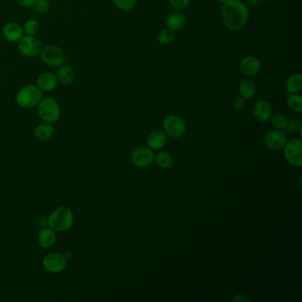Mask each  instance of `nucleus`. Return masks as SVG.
<instances>
[{
    "instance_id": "1",
    "label": "nucleus",
    "mask_w": 302,
    "mask_h": 302,
    "mask_svg": "<svg viewBox=\"0 0 302 302\" xmlns=\"http://www.w3.org/2000/svg\"><path fill=\"white\" fill-rule=\"evenodd\" d=\"M222 17L227 29L238 31L248 23L249 11L240 0H228L222 4Z\"/></svg>"
},
{
    "instance_id": "2",
    "label": "nucleus",
    "mask_w": 302,
    "mask_h": 302,
    "mask_svg": "<svg viewBox=\"0 0 302 302\" xmlns=\"http://www.w3.org/2000/svg\"><path fill=\"white\" fill-rule=\"evenodd\" d=\"M47 223L56 232H67L74 223V214L68 206H59L49 216Z\"/></svg>"
},
{
    "instance_id": "3",
    "label": "nucleus",
    "mask_w": 302,
    "mask_h": 302,
    "mask_svg": "<svg viewBox=\"0 0 302 302\" xmlns=\"http://www.w3.org/2000/svg\"><path fill=\"white\" fill-rule=\"evenodd\" d=\"M16 103L23 108H34L42 100V90L39 87L29 84L23 87L16 94Z\"/></svg>"
},
{
    "instance_id": "4",
    "label": "nucleus",
    "mask_w": 302,
    "mask_h": 302,
    "mask_svg": "<svg viewBox=\"0 0 302 302\" xmlns=\"http://www.w3.org/2000/svg\"><path fill=\"white\" fill-rule=\"evenodd\" d=\"M39 115L45 122L54 124L58 122L61 116V109L56 100L46 98L39 104Z\"/></svg>"
},
{
    "instance_id": "5",
    "label": "nucleus",
    "mask_w": 302,
    "mask_h": 302,
    "mask_svg": "<svg viewBox=\"0 0 302 302\" xmlns=\"http://www.w3.org/2000/svg\"><path fill=\"white\" fill-rule=\"evenodd\" d=\"M283 149L285 158L291 166L301 167L302 140L300 138H293L287 142Z\"/></svg>"
},
{
    "instance_id": "6",
    "label": "nucleus",
    "mask_w": 302,
    "mask_h": 302,
    "mask_svg": "<svg viewBox=\"0 0 302 302\" xmlns=\"http://www.w3.org/2000/svg\"><path fill=\"white\" fill-rule=\"evenodd\" d=\"M163 129L171 138H179L186 131V124L180 116L171 115L163 121Z\"/></svg>"
},
{
    "instance_id": "7",
    "label": "nucleus",
    "mask_w": 302,
    "mask_h": 302,
    "mask_svg": "<svg viewBox=\"0 0 302 302\" xmlns=\"http://www.w3.org/2000/svg\"><path fill=\"white\" fill-rule=\"evenodd\" d=\"M41 60L45 65L51 68H57L64 64L65 55L61 48L55 45H47L41 50Z\"/></svg>"
},
{
    "instance_id": "8",
    "label": "nucleus",
    "mask_w": 302,
    "mask_h": 302,
    "mask_svg": "<svg viewBox=\"0 0 302 302\" xmlns=\"http://www.w3.org/2000/svg\"><path fill=\"white\" fill-rule=\"evenodd\" d=\"M67 262L68 260L65 257L64 254L51 253L43 258L42 266L47 272L58 274L66 269Z\"/></svg>"
},
{
    "instance_id": "9",
    "label": "nucleus",
    "mask_w": 302,
    "mask_h": 302,
    "mask_svg": "<svg viewBox=\"0 0 302 302\" xmlns=\"http://www.w3.org/2000/svg\"><path fill=\"white\" fill-rule=\"evenodd\" d=\"M155 157V154L151 148L142 145L132 152L130 161L135 167L144 168L154 162Z\"/></svg>"
},
{
    "instance_id": "10",
    "label": "nucleus",
    "mask_w": 302,
    "mask_h": 302,
    "mask_svg": "<svg viewBox=\"0 0 302 302\" xmlns=\"http://www.w3.org/2000/svg\"><path fill=\"white\" fill-rule=\"evenodd\" d=\"M18 49L23 56L34 58L40 54L42 50V45L39 42V40L35 39L33 35H27L26 36H23L20 39Z\"/></svg>"
},
{
    "instance_id": "11",
    "label": "nucleus",
    "mask_w": 302,
    "mask_h": 302,
    "mask_svg": "<svg viewBox=\"0 0 302 302\" xmlns=\"http://www.w3.org/2000/svg\"><path fill=\"white\" fill-rule=\"evenodd\" d=\"M287 143L286 132L280 129H274L264 137V145L270 151H279Z\"/></svg>"
},
{
    "instance_id": "12",
    "label": "nucleus",
    "mask_w": 302,
    "mask_h": 302,
    "mask_svg": "<svg viewBox=\"0 0 302 302\" xmlns=\"http://www.w3.org/2000/svg\"><path fill=\"white\" fill-rule=\"evenodd\" d=\"M242 74L248 77H253L260 73L261 69V62L256 56L249 55L242 59L239 64Z\"/></svg>"
},
{
    "instance_id": "13",
    "label": "nucleus",
    "mask_w": 302,
    "mask_h": 302,
    "mask_svg": "<svg viewBox=\"0 0 302 302\" xmlns=\"http://www.w3.org/2000/svg\"><path fill=\"white\" fill-rule=\"evenodd\" d=\"M253 112H254L255 119L257 121L260 122H266L272 116V107L267 100H258L257 102L254 104Z\"/></svg>"
},
{
    "instance_id": "14",
    "label": "nucleus",
    "mask_w": 302,
    "mask_h": 302,
    "mask_svg": "<svg viewBox=\"0 0 302 302\" xmlns=\"http://www.w3.org/2000/svg\"><path fill=\"white\" fill-rule=\"evenodd\" d=\"M167 144V134L161 129L152 131L147 138V146L153 151H160Z\"/></svg>"
},
{
    "instance_id": "15",
    "label": "nucleus",
    "mask_w": 302,
    "mask_h": 302,
    "mask_svg": "<svg viewBox=\"0 0 302 302\" xmlns=\"http://www.w3.org/2000/svg\"><path fill=\"white\" fill-rule=\"evenodd\" d=\"M39 243L40 247L45 249L52 248L57 241V235L51 227L43 228L39 233Z\"/></svg>"
},
{
    "instance_id": "16",
    "label": "nucleus",
    "mask_w": 302,
    "mask_h": 302,
    "mask_svg": "<svg viewBox=\"0 0 302 302\" xmlns=\"http://www.w3.org/2000/svg\"><path fill=\"white\" fill-rule=\"evenodd\" d=\"M3 35L9 42H18L23 36V28L16 23H9L4 27Z\"/></svg>"
},
{
    "instance_id": "17",
    "label": "nucleus",
    "mask_w": 302,
    "mask_h": 302,
    "mask_svg": "<svg viewBox=\"0 0 302 302\" xmlns=\"http://www.w3.org/2000/svg\"><path fill=\"white\" fill-rule=\"evenodd\" d=\"M186 23V16L183 12H173L166 19V25L174 31L183 29Z\"/></svg>"
},
{
    "instance_id": "18",
    "label": "nucleus",
    "mask_w": 302,
    "mask_h": 302,
    "mask_svg": "<svg viewBox=\"0 0 302 302\" xmlns=\"http://www.w3.org/2000/svg\"><path fill=\"white\" fill-rule=\"evenodd\" d=\"M58 84V78L52 73H44L37 79V87L44 91H51L54 90Z\"/></svg>"
},
{
    "instance_id": "19",
    "label": "nucleus",
    "mask_w": 302,
    "mask_h": 302,
    "mask_svg": "<svg viewBox=\"0 0 302 302\" xmlns=\"http://www.w3.org/2000/svg\"><path fill=\"white\" fill-rule=\"evenodd\" d=\"M54 134V127L51 123H41L35 129L34 135L39 141H47Z\"/></svg>"
},
{
    "instance_id": "20",
    "label": "nucleus",
    "mask_w": 302,
    "mask_h": 302,
    "mask_svg": "<svg viewBox=\"0 0 302 302\" xmlns=\"http://www.w3.org/2000/svg\"><path fill=\"white\" fill-rule=\"evenodd\" d=\"M238 90L243 99L246 100H251L252 98H254L256 92V85L254 81L251 79H244L240 82Z\"/></svg>"
},
{
    "instance_id": "21",
    "label": "nucleus",
    "mask_w": 302,
    "mask_h": 302,
    "mask_svg": "<svg viewBox=\"0 0 302 302\" xmlns=\"http://www.w3.org/2000/svg\"><path fill=\"white\" fill-rule=\"evenodd\" d=\"M74 79V69L69 65H61L58 70V80L63 85H69Z\"/></svg>"
},
{
    "instance_id": "22",
    "label": "nucleus",
    "mask_w": 302,
    "mask_h": 302,
    "mask_svg": "<svg viewBox=\"0 0 302 302\" xmlns=\"http://www.w3.org/2000/svg\"><path fill=\"white\" fill-rule=\"evenodd\" d=\"M286 90L290 94L299 93L302 89V76L300 74H293L290 76L286 81Z\"/></svg>"
},
{
    "instance_id": "23",
    "label": "nucleus",
    "mask_w": 302,
    "mask_h": 302,
    "mask_svg": "<svg viewBox=\"0 0 302 302\" xmlns=\"http://www.w3.org/2000/svg\"><path fill=\"white\" fill-rule=\"evenodd\" d=\"M155 161L162 169H171L173 167L174 158L167 152H160L155 157Z\"/></svg>"
},
{
    "instance_id": "24",
    "label": "nucleus",
    "mask_w": 302,
    "mask_h": 302,
    "mask_svg": "<svg viewBox=\"0 0 302 302\" xmlns=\"http://www.w3.org/2000/svg\"><path fill=\"white\" fill-rule=\"evenodd\" d=\"M270 122L274 128L280 130H286L287 124H288V120L286 116L282 114H275L274 116L270 117Z\"/></svg>"
},
{
    "instance_id": "25",
    "label": "nucleus",
    "mask_w": 302,
    "mask_h": 302,
    "mask_svg": "<svg viewBox=\"0 0 302 302\" xmlns=\"http://www.w3.org/2000/svg\"><path fill=\"white\" fill-rule=\"evenodd\" d=\"M158 42L162 45H171L175 39V31L172 29H162L161 32L158 35Z\"/></svg>"
},
{
    "instance_id": "26",
    "label": "nucleus",
    "mask_w": 302,
    "mask_h": 302,
    "mask_svg": "<svg viewBox=\"0 0 302 302\" xmlns=\"http://www.w3.org/2000/svg\"><path fill=\"white\" fill-rule=\"evenodd\" d=\"M287 105L296 112H302V98L298 94H290L287 99Z\"/></svg>"
},
{
    "instance_id": "27",
    "label": "nucleus",
    "mask_w": 302,
    "mask_h": 302,
    "mask_svg": "<svg viewBox=\"0 0 302 302\" xmlns=\"http://www.w3.org/2000/svg\"><path fill=\"white\" fill-rule=\"evenodd\" d=\"M112 2L118 9L123 12H129L136 5V0H112Z\"/></svg>"
},
{
    "instance_id": "28",
    "label": "nucleus",
    "mask_w": 302,
    "mask_h": 302,
    "mask_svg": "<svg viewBox=\"0 0 302 302\" xmlns=\"http://www.w3.org/2000/svg\"><path fill=\"white\" fill-rule=\"evenodd\" d=\"M23 29L28 35H34L37 33L39 29V24L35 20H28L26 23H24Z\"/></svg>"
},
{
    "instance_id": "29",
    "label": "nucleus",
    "mask_w": 302,
    "mask_h": 302,
    "mask_svg": "<svg viewBox=\"0 0 302 302\" xmlns=\"http://www.w3.org/2000/svg\"><path fill=\"white\" fill-rule=\"evenodd\" d=\"M300 128H301V126H300L299 120L298 118H293V119L288 121L286 130L291 134H295V133L299 131Z\"/></svg>"
},
{
    "instance_id": "30",
    "label": "nucleus",
    "mask_w": 302,
    "mask_h": 302,
    "mask_svg": "<svg viewBox=\"0 0 302 302\" xmlns=\"http://www.w3.org/2000/svg\"><path fill=\"white\" fill-rule=\"evenodd\" d=\"M34 7H35V11L39 13H47L50 10V3L48 0H36Z\"/></svg>"
},
{
    "instance_id": "31",
    "label": "nucleus",
    "mask_w": 302,
    "mask_h": 302,
    "mask_svg": "<svg viewBox=\"0 0 302 302\" xmlns=\"http://www.w3.org/2000/svg\"><path fill=\"white\" fill-rule=\"evenodd\" d=\"M168 2L174 8L177 10H183L189 6L190 0H168Z\"/></svg>"
},
{
    "instance_id": "32",
    "label": "nucleus",
    "mask_w": 302,
    "mask_h": 302,
    "mask_svg": "<svg viewBox=\"0 0 302 302\" xmlns=\"http://www.w3.org/2000/svg\"><path fill=\"white\" fill-rule=\"evenodd\" d=\"M232 106L235 110L237 111H241L246 107V100L243 99L242 97H238L236 98L233 102H232Z\"/></svg>"
},
{
    "instance_id": "33",
    "label": "nucleus",
    "mask_w": 302,
    "mask_h": 302,
    "mask_svg": "<svg viewBox=\"0 0 302 302\" xmlns=\"http://www.w3.org/2000/svg\"><path fill=\"white\" fill-rule=\"evenodd\" d=\"M17 4H19L22 7H33L35 5L36 0H15Z\"/></svg>"
},
{
    "instance_id": "34",
    "label": "nucleus",
    "mask_w": 302,
    "mask_h": 302,
    "mask_svg": "<svg viewBox=\"0 0 302 302\" xmlns=\"http://www.w3.org/2000/svg\"><path fill=\"white\" fill-rule=\"evenodd\" d=\"M233 302H249L251 301V299L248 295L244 294H238L235 296L234 299H232Z\"/></svg>"
},
{
    "instance_id": "35",
    "label": "nucleus",
    "mask_w": 302,
    "mask_h": 302,
    "mask_svg": "<svg viewBox=\"0 0 302 302\" xmlns=\"http://www.w3.org/2000/svg\"><path fill=\"white\" fill-rule=\"evenodd\" d=\"M248 3L250 5L251 7H254L257 6L258 4L260 3V0H247Z\"/></svg>"
},
{
    "instance_id": "36",
    "label": "nucleus",
    "mask_w": 302,
    "mask_h": 302,
    "mask_svg": "<svg viewBox=\"0 0 302 302\" xmlns=\"http://www.w3.org/2000/svg\"><path fill=\"white\" fill-rule=\"evenodd\" d=\"M64 254V256L66 257L67 260H69V259L72 258V256H73V254H72V253H71L70 251H67V252H65V254Z\"/></svg>"
},
{
    "instance_id": "37",
    "label": "nucleus",
    "mask_w": 302,
    "mask_h": 302,
    "mask_svg": "<svg viewBox=\"0 0 302 302\" xmlns=\"http://www.w3.org/2000/svg\"><path fill=\"white\" fill-rule=\"evenodd\" d=\"M217 1H218V2H220V3H225V2H226V1H228V0H217Z\"/></svg>"
},
{
    "instance_id": "38",
    "label": "nucleus",
    "mask_w": 302,
    "mask_h": 302,
    "mask_svg": "<svg viewBox=\"0 0 302 302\" xmlns=\"http://www.w3.org/2000/svg\"><path fill=\"white\" fill-rule=\"evenodd\" d=\"M266 1H269V2H273L275 0H266Z\"/></svg>"
}]
</instances>
